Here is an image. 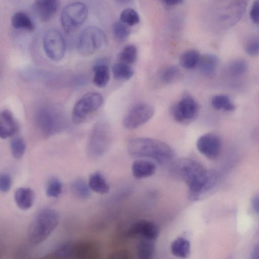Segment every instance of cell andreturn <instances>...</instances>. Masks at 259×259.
Listing matches in <instances>:
<instances>
[{
  "mask_svg": "<svg viewBox=\"0 0 259 259\" xmlns=\"http://www.w3.org/2000/svg\"><path fill=\"white\" fill-rule=\"evenodd\" d=\"M167 5L172 6L181 4L183 0H160Z\"/></svg>",
  "mask_w": 259,
  "mask_h": 259,
  "instance_id": "41",
  "label": "cell"
},
{
  "mask_svg": "<svg viewBox=\"0 0 259 259\" xmlns=\"http://www.w3.org/2000/svg\"><path fill=\"white\" fill-rule=\"evenodd\" d=\"M180 70L176 65H170L163 68L160 73V80L164 83L174 81L180 75Z\"/></svg>",
  "mask_w": 259,
  "mask_h": 259,
  "instance_id": "30",
  "label": "cell"
},
{
  "mask_svg": "<svg viewBox=\"0 0 259 259\" xmlns=\"http://www.w3.org/2000/svg\"><path fill=\"white\" fill-rule=\"evenodd\" d=\"M251 203L254 211L259 214V196H254L252 199Z\"/></svg>",
  "mask_w": 259,
  "mask_h": 259,
  "instance_id": "39",
  "label": "cell"
},
{
  "mask_svg": "<svg viewBox=\"0 0 259 259\" xmlns=\"http://www.w3.org/2000/svg\"><path fill=\"white\" fill-rule=\"evenodd\" d=\"M62 190L63 184L59 179L54 177L49 179L46 190L48 196L57 198L61 194Z\"/></svg>",
  "mask_w": 259,
  "mask_h": 259,
  "instance_id": "29",
  "label": "cell"
},
{
  "mask_svg": "<svg viewBox=\"0 0 259 259\" xmlns=\"http://www.w3.org/2000/svg\"><path fill=\"white\" fill-rule=\"evenodd\" d=\"M88 184L91 190L100 194H106L109 191V185L103 176L99 171L91 175Z\"/></svg>",
  "mask_w": 259,
  "mask_h": 259,
  "instance_id": "22",
  "label": "cell"
},
{
  "mask_svg": "<svg viewBox=\"0 0 259 259\" xmlns=\"http://www.w3.org/2000/svg\"><path fill=\"white\" fill-rule=\"evenodd\" d=\"M59 111L50 106H41L36 111L35 122L40 132L45 135H54L63 128L64 119Z\"/></svg>",
  "mask_w": 259,
  "mask_h": 259,
  "instance_id": "4",
  "label": "cell"
},
{
  "mask_svg": "<svg viewBox=\"0 0 259 259\" xmlns=\"http://www.w3.org/2000/svg\"><path fill=\"white\" fill-rule=\"evenodd\" d=\"M58 212L52 208L39 211L31 222L27 232L29 241L38 244L45 240L56 228L59 223Z\"/></svg>",
  "mask_w": 259,
  "mask_h": 259,
  "instance_id": "3",
  "label": "cell"
},
{
  "mask_svg": "<svg viewBox=\"0 0 259 259\" xmlns=\"http://www.w3.org/2000/svg\"><path fill=\"white\" fill-rule=\"evenodd\" d=\"M112 71L114 78L120 80H128L134 73V70L130 65L120 62L113 65Z\"/></svg>",
  "mask_w": 259,
  "mask_h": 259,
  "instance_id": "27",
  "label": "cell"
},
{
  "mask_svg": "<svg viewBox=\"0 0 259 259\" xmlns=\"http://www.w3.org/2000/svg\"><path fill=\"white\" fill-rule=\"evenodd\" d=\"M34 198V193L29 188H19L14 193L15 201L18 207L22 210L28 209L32 206Z\"/></svg>",
  "mask_w": 259,
  "mask_h": 259,
  "instance_id": "19",
  "label": "cell"
},
{
  "mask_svg": "<svg viewBox=\"0 0 259 259\" xmlns=\"http://www.w3.org/2000/svg\"><path fill=\"white\" fill-rule=\"evenodd\" d=\"M198 151L209 159H216L221 151V142L215 134L207 133L200 136L196 142Z\"/></svg>",
  "mask_w": 259,
  "mask_h": 259,
  "instance_id": "12",
  "label": "cell"
},
{
  "mask_svg": "<svg viewBox=\"0 0 259 259\" xmlns=\"http://www.w3.org/2000/svg\"><path fill=\"white\" fill-rule=\"evenodd\" d=\"M26 148L25 143L21 137H15L10 142L11 153L15 159H20L23 156Z\"/></svg>",
  "mask_w": 259,
  "mask_h": 259,
  "instance_id": "31",
  "label": "cell"
},
{
  "mask_svg": "<svg viewBox=\"0 0 259 259\" xmlns=\"http://www.w3.org/2000/svg\"><path fill=\"white\" fill-rule=\"evenodd\" d=\"M249 15L253 22L259 24V0H255L253 3Z\"/></svg>",
  "mask_w": 259,
  "mask_h": 259,
  "instance_id": "38",
  "label": "cell"
},
{
  "mask_svg": "<svg viewBox=\"0 0 259 259\" xmlns=\"http://www.w3.org/2000/svg\"><path fill=\"white\" fill-rule=\"evenodd\" d=\"M218 63L219 60L215 55L206 54L200 56L197 66L202 74L211 76L214 74Z\"/></svg>",
  "mask_w": 259,
  "mask_h": 259,
  "instance_id": "20",
  "label": "cell"
},
{
  "mask_svg": "<svg viewBox=\"0 0 259 259\" xmlns=\"http://www.w3.org/2000/svg\"><path fill=\"white\" fill-rule=\"evenodd\" d=\"M93 82L96 86L102 88L106 86L110 78L108 61L106 58H100L93 66Z\"/></svg>",
  "mask_w": 259,
  "mask_h": 259,
  "instance_id": "17",
  "label": "cell"
},
{
  "mask_svg": "<svg viewBox=\"0 0 259 259\" xmlns=\"http://www.w3.org/2000/svg\"><path fill=\"white\" fill-rule=\"evenodd\" d=\"M59 0H35L34 7L40 19L44 22L49 21L58 11Z\"/></svg>",
  "mask_w": 259,
  "mask_h": 259,
  "instance_id": "16",
  "label": "cell"
},
{
  "mask_svg": "<svg viewBox=\"0 0 259 259\" xmlns=\"http://www.w3.org/2000/svg\"><path fill=\"white\" fill-rule=\"evenodd\" d=\"M245 50L250 56H256L259 54V40L256 38L250 40L246 46Z\"/></svg>",
  "mask_w": 259,
  "mask_h": 259,
  "instance_id": "37",
  "label": "cell"
},
{
  "mask_svg": "<svg viewBox=\"0 0 259 259\" xmlns=\"http://www.w3.org/2000/svg\"><path fill=\"white\" fill-rule=\"evenodd\" d=\"M252 259H259V244H256L253 247L250 254Z\"/></svg>",
  "mask_w": 259,
  "mask_h": 259,
  "instance_id": "40",
  "label": "cell"
},
{
  "mask_svg": "<svg viewBox=\"0 0 259 259\" xmlns=\"http://www.w3.org/2000/svg\"><path fill=\"white\" fill-rule=\"evenodd\" d=\"M103 98L96 92H89L82 96L75 104L72 112V121L79 124L83 122L102 106Z\"/></svg>",
  "mask_w": 259,
  "mask_h": 259,
  "instance_id": "6",
  "label": "cell"
},
{
  "mask_svg": "<svg viewBox=\"0 0 259 259\" xmlns=\"http://www.w3.org/2000/svg\"><path fill=\"white\" fill-rule=\"evenodd\" d=\"M200 55L195 50H189L184 52L180 58V64L184 68L192 69L197 66Z\"/></svg>",
  "mask_w": 259,
  "mask_h": 259,
  "instance_id": "25",
  "label": "cell"
},
{
  "mask_svg": "<svg viewBox=\"0 0 259 259\" xmlns=\"http://www.w3.org/2000/svg\"><path fill=\"white\" fill-rule=\"evenodd\" d=\"M137 57V47L134 45H128L120 52L118 56V60L120 62L131 65L136 61Z\"/></svg>",
  "mask_w": 259,
  "mask_h": 259,
  "instance_id": "28",
  "label": "cell"
},
{
  "mask_svg": "<svg viewBox=\"0 0 259 259\" xmlns=\"http://www.w3.org/2000/svg\"><path fill=\"white\" fill-rule=\"evenodd\" d=\"M155 241L141 238L137 245V254L139 258L150 259L153 257L155 250Z\"/></svg>",
  "mask_w": 259,
  "mask_h": 259,
  "instance_id": "26",
  "label": "cell"
},
{
  "mask_svg": "<svg viewBox=\"0 0 259 259\" xmlns=\"http://www.w3.org/2000/svg\"><path fill=\"white\" fill-rule=\"evenodd\" d=\"M199 106L195 99L188 94H185L181 100L171 109L173 118L179 123H187L196 117Z\"/></svg>",
  "mask_w": 259,
  "mask_h": 259,
  "instance_id": "11",
  "label": "cell"
},
{
  "mask_svg": "<svg viewBox=\"0 0 259 259\" xmlns=\"http://www.w3.org/2000/svg\"><path fill=\"white\" fill-rule=\"evenodd\" d=\"M12 179L11 176L6 173L0 175V190L3 193L8 192L12 186Z\"/></svg>",
  "mask_w": 259,
  "mask_h": 259,
  "instance_id": "36",
  "label": "cell"
},
{
  "mask_svg": "<svg viewBox=\"0 0 259 259\" xmlns=\"http://www.w3.org/2000/svg\"><path fill=\"white\" fill-rule=\"evenodd\" d=\"M113 33L117 40H123L128 36L130 30L128 25L120 20L113 24Z\"/></svg>",
  "mask_w": 259,
  "mask_h": 259,
  "instance_id": "34",
  "label": "cell"
},
{
  "mask_svg": "<svg viewBox=\"0 0 259 259\" xmlns=\"http://www.w3.org/2000/svg\"><path fill=\"white\" fill-rule=\"evenodd\" d=\"M106 40V36L101 29L96 26H88L79 35L77 50L82 55H91L101 48Z\"/></svg>",
  "mask_w": 259,
  "mask_h": 259,
  "instance_id": "7",
  "label": "cell"
},
{
  "mask_svg": "<svg viewBox=\"0 0 259 259\" xmlns=\"http://www.w3.org/2000/svg\"><path fill=\"white\" fill-rule=\"evenodd\" d=\"M109 125L104 121H100L95 125L90 135L87 145V151L92 158L102 156L110 145L111 132Z\"/></svg>",
  "mask_w": 259,
  "mask_h": 259,
  "instance_id": "5",
  "label": "cell"
},
{
  "mask_svg": "<svg viewBox=\"0 0 259 259\" xmlns=\"http://www.w3.org/2000/svg\"><path fill=\"white\" fill-rule=\"evenodd\" d=\"M159 234L158 226L153 222L146 220H141L135 223L128 229V235L132 237L140 236L155 241Z\"/></svg>",
  "mask_w": 259,
  "mask_h": 259,
  "instance_id": "13",
  "label": "cell"
},
{
  "mask_svg": "<svg viewBox=\"0 0 259 259\" xmlns=\"http://www.w3.org/2000/svg\"><path fill=\"white\" fill-rule=\"evenodd\" d=\"M170 251L171 253L177 257L187 258L190 254V243L186 238L179 237L172 242Z\"/></svg>",
  "mask_w": 259,
  "mask_h": 259,
  "instance_id": "21",
  "label": "cell"
},
{
  "mask_svg": "<svg viewBox=\"0 0 259 259\" xmlns=\"http://www.w3.org/2000/svg\"><path fill=\"white\" fill-rule=\"evenodd\" d=\"M156 166L150 161L138 159L132 165L133 176L138 179L146 178L153 175L156 171Z\"/></svg>",
  "mask_w": 259,
  "mask_h": 259,
  "instance_id": "18",
  "label": "cell"
},
{
  "mask_svg": "<svg viewBox=\"0 0 259 259\" xmlns=\"http://www.w3.org/2000/svg\"><path fill=\"white\" fill-rule=\"evenodd\" d=\"M43 48L50 59L57 61L63 58L66 52V43L62 33L57 29L48 30L43 38Z\"/></svg>",
  "mask_w": 259,
  "mask_h": 259,
  "instance_id": "10",
  "label": "cell"
},
{
  "mask_svg": "<svg viewBox=\"0 0 259 259\" xmlns=\"http://www.w3.org/2000/svg\"><path fill=\"white\" fill-rule=\"evenodd\" d=\"M12 26L15 29H24L32 31L34 25L29 16L23 12L15 13L11 18Z\"/></svg>",
  "mask_w": 259,
  "mask_h": 259,
  "instance_id": "23",
  "label": "cell"
},
{
  "mask_svg": "<svg viewBox=\"0 0 259 259\" xmlns=\"http://www.w3.org/2000/svg\"><path fill=\"white\" fill-rule=\"evenodd\" d=\"M88 14L87 6L81 2L67 5L62 11L61 22L64 31L69 33L84 23Z\"/></svg>",
  "mask_w": 259,
  "mask_h": 259,
  "instance_id": "8",
  "label": "cell"
},
{
  "mask_svg": "<svg viewBox=\"0 0 259 259\" xmlns=\"http://www.w3.org/2000/svg\"><path fill=\"white\" fill-rule=\"evenodd\" d=\"M70 190L75 197L80 199H88L91 195V189L88 183L81 178L72 181L70 185Z\"/></svg>",
  "mask_w": 259,
  "mask_h": 259,
  "instance_id": "24",
  "label": "cell"
},
{
  "mask_svg": "<svg viewBox=\"0 0 259 259\" xmlns=\"http://www.w3.org/2000/svg\"><path fill=\"white\" fill-rule=\"evenodd\" d=\"M99 255V247L93 242H72V258L94 259Z\"/></svg>",
  "mask_w": 259,
  "mask_h": 259,
  "instance_id": "14",
  "label": "cell"
},
{
  "mask_svg": "<svg viewBox=\"0 0 259 259\" xmlns=\"http://www.w3.org/2000/svg\"><path fill=\"white\" fill-rule=\"evenodd\" d=\"M246 62L242 60H237L233 62L230 67L231 73L238 75L244 72L246 69Z\"/></svg>",
  "mask_w": 259,
  "mask_h": 259,
  "instance_id": "35",
  "label": "cell"
},
{
  "mask_svg": "<svg viewBox=\"0 0 259 259\" xmlns=\"http://www.w3.org/2000/svg\"><path fill=\"white\" fill-rule=\"evenodd\" d=\"M120 1H127V0H120Z\"/></svg>",
  "mask_w": 259,
  "mask_h": 259,
  "instance_id": "42",
  "label": "cell"
},
{
  "mask_svg": "<svg viewBox=\"0 0 259 259\" xmlns=\"http://www.w3.org/2000/svg\"><path fill=\"white\" fill-rule=\"evenodd\" d=\"M171 171L187 184L188 197L192 201L203 198L213 189L218 182L215 171L205 168L191 159L182 158L175 161Z\"/></svg>",
  "mask_w": 259,
  "mask_h": 259,
  "instance_id": "1",
  "label": "cell"
},
{
  "mask_svg": "<svg viewBox=\"0 0 259 259\" xmlns=\"http://www.w3.org/2000/svg\"><path fill=\"white\" fill-rule=\"evenodd\" d=\"M211 104L216 109H223L225 111H232L235 106L231 102L229 98L225 95H216L211 99Z\"/></svg>",
  "mask_w": 259,
  "mask_h": 259,
  "instance_id": "32",
  "label": "cell"
},
{
  "mask_svg": "<svg viewBox=\"0 0 259 259\" xmlns=\"http://www.w3.org/2000/svg\"><path fill=\"white\" fill-rule=\"evenodd\" d=\"M154 112L151 105L144 102L137 103L124 116L123 125L127 130L137 128L148 122L154 115Z\"/></svg>",
  "mask_w": 259,
  "mask_h": 259,
  "instance_id": "9",
  "label": "cell"
},
{
  "mask_svg": "<svg viewBox=\"0 0 259 259\" xmlns=\"http://www.w3.org/2000/svg\"><path fill=\"white\" fill-rule=\"evenodd\" d=\"M18 130V124L8 109H4L0 113V137L6 139L13 137Z\"/></svg>",
  "mask_w": 259,
  "mask_h": 259,
  "instance_id": "15",
  "label": "cell"
},
{
  "mask_svg": "<svg viewBox=\"0 0 259 259\" xmlns=\"http://www.w3.org/2000/svg\"><path fill=\"white\" fill-rule=\"evenodd\" d=\"M120 20L128 26H133L139 22L140 17L136 11L127 8L121 12Z\"/></svg>",
  "mask_w": 259,
  "mask_h": 259,
  "instance_id": "33",
  "label": "cell"
},
{
  "mask_svg": "<svg viewBox=\"0 0 259 259\" xmlns=\"http://www.w3.org/2000/svg\"><path fill=\"white\" fill-rule=\"evenodd\" d=\"M127 151L134 158L152 159L160 164L170 162L175 156L173 149L167 144L149 138H136L127 143Z\"/></svg>",
  "mask_w": 259,
  "mask_h": 259,
  "instance_id": "2",
  "label": "cell"
}]
</instances>
